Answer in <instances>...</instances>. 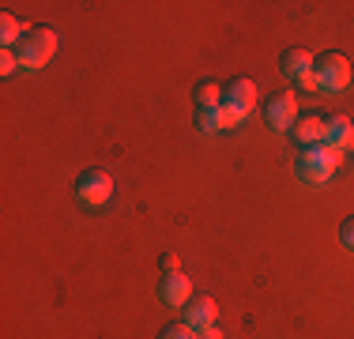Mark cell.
Instances as JSON below:
<instances>
[{"mask_svg": "<svg viewBox=\"0 0 354 339\" xmlns=\"http://www.w3.org/2000/svg\"><path fill=\"white\" fill-rule=\"evenodd\" d=\"M339 163H343V151H335L332 143H313V147H301L298 155V177L309 185H324L339 170Z\"/></svg>", "mask_w": 354, "mask_h": 339, "instance_id": "1", "label": "cell"}, {"mask_svg": "<svg viewBox=\"0 0 354 339\" xmlns=\"http://www.w3.org/2000/svg\"><path fill=\"white\" fill-rule=\"evenodd\" d=\"M15 53H19V64L23 68H41L53 61L57 53V30L53 27H27V34H23V42L15 46Z\"/></svg>", "mask_w": 354, "mask_h": 339, "instance_id": "2", "label": "cell"}, {"mask_svg": "<svg viewBox=\"0 0 354 339\" xmlns=\"http://www.w3.org/2000/svg\"><path fill=\"white\" fill-rule=\"evenodd\" d=\"M109 196H113V174L109 170L91 166L75 177V200L83 208H102V203H109Z\"/></svg>", "mask_w": 354, "mask_h": 339, "instance_id": "3", "label": "cell"}, {"mask_svg": "<svg viewBox=\"0 0 354 339\" xmlns=\"http://www.w3.org/2000/svg\"><path fill=\"white\" fill-rule=\"evenodd\" d=\"M313 72L320 80V91H347V83H351V61L339 53V49L320 53L313 61Z\"/></svg>", "mask_w": 354, "mask_h": 339, "instance_id": "4", "label": "cell"}, {"mask_svg": "<svg viewBox=\"0 0 354 339\" xmlns=\"http://www.w3.org/2000/svg\"><path fill=\"white\" fill-rule=\"evenodd\" d=\"M264 117L272 129L279 132H294V125H298V98H294V91H275V95L264 98Z\"/></svg>", "mask_w": 354, "mask_h": 339, "instance_id": "5", "label": "cell"}, {"mask_svg": "<svg viewBox=\"0 0 354 339\" xmlns=\"http://www.w3.org/2000/svg\"><path fill=\"white\" fill-rule=\"evenodd\" d=\"M223 106L234 109L238 117H249L252 109H257V83H252L249 75H234L223 87Z\"/></svg>", "mask_w": 354, "mask_h": 339, "instance_id": "6", "label": "cell"}, {"mask_svg": "<svg viewBox=\"0 0 354 339\" xmlns=\"http://www.w3.org/2000/svg\"><path fill=\"white\" fill-rule=\"evenodd\" d=\"M158 298H162L166 305H174V309H181V305H189L192 298V283L185 271H166L162 283H158Z\"/></svg>", "mask_w": 354, "mask_h": 339, "instance_id": "7", "label": "cell"}, {"mask_svg": "<svg viewBox=\"0 0 354 339\" xmlns=\"http://www.w3.org/2000/svg\"><path fill=\"white\" fill-rule=\"evenodd\" d=\"M215 317H218V302L212 294H192L189 305H185V324H192L196 332L207 324H215Z\"/></svg>", "mask_w": 354, "mask_h": 339, "instance_id": "8", "label": "cell"}, {"mask_svg": "<svg viewBox=\"0 0 354 339\" xmlns=\"http://www.w3.org/2000/svg\"><path fill=\"white\" fill-rule=\"evenodd\" d=\"M324 143H332L335 151H354V121L343 113L324 117Z\"/></svg>", "mask_w": 354, "mask_h": 339, "instance_id": "9", "label": "cell"}, {"mask_svg": "<svg viewBox=\"0 0 354 339\" xmlns=\"http://www.w3.org/2000/svg\"><path fill=\"white\" fill-rule=\"evenodd\" d=\"M241 117L234 113V109H226V106H212V109H196V129L200 132H226V129H234Z\"/></svg>", "mask_w": 354, "mask_h": 339, "instance_id": "10", "label": "cell"}, {"mask_svg": "<svg viewBox=\"0 0 354 339\" xmlns=\"http://www.w3.org/2000/svg\"><path fill=\"white\" fill-rule=\"evenodd\" d=\"M313 61H317V57L309 53V49H301V46L283 49V57H279V72H283V75H290V80H301L306 72H313Z\"/></svg>", "mask_w": 354, "mask_h": 339, "instance_id": "11", "label": "cell"}, {"mask_svg": "<svg viewBox=\"0 0 354 339\" xmlns=\"http://www.w3.org/2000/svg\"><path fill=\"white\" fill-rule=\"evenodd\" d=\"M294 140L306 143V147H313V143H324V117H317V113L298 117V125H294Z\"/></svg>", "mask_w": 354, "mask_h": 339, "instance_id": "12", "label": "cell"}, {"mask_svg": "<svg viewBox=\"0 0 354 339\" xmlns=\"http://www.w3.org/2000/svg\"><path fill=\"white\" fill-rule=\"evenodd\" d=\"M192 98H196V109H212V106H223V87L215 80H200L192 87Z\"/></svg>", "mask_w": 354, "mask_h": 339, "instance_id": "13", "label": "cell"}, {"mask_svg": "<svg viewBox=\"0 0 354 339\" xmlns=\"http://www.w3.org/2000/svg\"><path fill=\"white\" fill-rule=\"evenodd\" d=\"M23 34H27V27H23L19 19H15L12 12L0 15V42H4V49H15L23 42Z\"/></svg>", "mask_w": 354, "mask_h": 339, "instance_id": "14", "label": "cell"}, {"mask_svg": "<svg viewBox=\"0 0 354 339\" xmlns=\"http://www.w3.org/2000/svg\"><path fill=\"white\" fill-rule=\"evenodd\" d=\"M158 339H200V332L192 324H185V320H177V324H166L158 332Z\"/></svg>", "mask_w": 354, "mask_h": 339, "instance_id": "15", "label": "cell"}, {"mask_svg": "<svg viewBox=\"0 0 354 339\" xmlns=\"http://www.w3.org/2000/svg\"><path fill=\"white\" fill-rule=\"evenodd\" d=\"M15 68H23L19 53H15V49H0V75H12Z\"/></svg>", "mask_w": 354, "mask_h": 339, "instance_id": "16", "label": "cell"}, {"mask_svg": "<svg viewBox=\"0 0 354 339\" xmlns=\"http://www.w3.org/2000/svg\"><path fill=\"white\" fill-rule=\"evenodd\" d=\"M339 241L347 245V249H354V215H347L339 223Z\"/></svg>", "mask_w": 354, "mask_h": 339, "instance_id": "17", "label": "cell"}, {"mask_svg": "<svg viewBox=\"0 0 354 339\" xmlns=\"http://www.w3.org/2000/svg\"><path fill=\"white\" fill-rule=\"evenodd\" d=\"M158 268H162V275L166 271H181V257H177V253H162V257H158Z\"/></svg>", "mask_w": 354, "mask_h": 339, "instance_id": "18", "label": "cell"}, {"mask_svg": "<svg viewBox=\"0 0 354 339\" xmlns=\"http://www.w3.org/2000/svg\"><path fill=\"white\" fill-rule=\"evenodd\" d=\"M294 83H298L301 91H320V80H317V72H306L301 80H294Z\"/></svg>", "mask_w": 354, "mask_h": 339, "instance_id": "19", "label": "cell"}, {"mask_svg": "<svg viewBox=\"0 0 354 339\" xmlns=\"http://www.w3.org/2000/svg\"><path fill=\"white\" fill-rule=\"evenodd\" d=\"M200 339H223V332H218V324H207L200 328Z\"/></svg>", "mask_w": 354, "mask_h": 339, "instance_id": "20", "label": "cell"}]
</instances>
